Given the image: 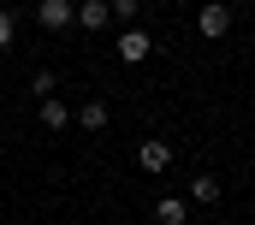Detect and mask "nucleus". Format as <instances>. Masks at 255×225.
I'll use <instances>...</instances> for the list:
<instances>
[{
	"label": "nucleus",
	"instance_id": "nucleus-10",
	"mask_svg": "<svg viewBox=\"0 0 255 225\" xmlns=\"http://www.w3.org/2000/svg\"><path fill=\"white\" fill-rule=\"evenodd\" d=\"M54 83H60V77H54V71H36V77H30V89H36V95H42V101H48V95H54Z\"/></svg>",
	"mask_w": 255,
	"mask_h": 225
},
{
	"label": "nucleus",
	"instance_id": "nucleus-6",
	"mask_svg": "<svg viewBox=\"0 0 255 225\" xmlns=\"http://www.w3.org/2000/svg\"><path fill=\"white\" fill-rule=\"evenodd\" d=\"M42 124H48V130H65V124H71L65 101H54V95H48V101H42Z\"/></svg>",
	"mask_w": 255,
	"mask_h": 225
},
{
	"label": "nucleus",
	"instance_id": "nucleus-5",
	"mask_svg": "<svg viewBox=\"0 0 255 225\" xmlns=\"http://www.w3.org/2000/svg\"><path fill=\"white\" fill-rule=\"evenodd\" d=\"M107 18H113V0H83V6H77V24H83V30H101Z\"/></svg>",
	"mask_w": 255,
	"mask_h": 225
},
{
	"label": "nucleus",
	"instance_id": "nucleus-7",
	"mask_svg": "<svg viewBox=\"0 0 255 225\" xmlns=\"http://www.w3.org/2000/svg\"><path fill=\"white\" fill-rule=\"evenodd\" d=\"M154 220H160V225H184V220H190V208H184V202H172V196H166V202H160V208H154Z\"/></svg>",
	"mask_w": 255,
	"mask_h": 225
},
{
	"label": "nucleus",
	"instance_id": "nucleus-3",
	"mask_svg": "<svg viewBox=\"0 0 255 225\" xmlns=\"http://www.w3.org/2000/svg\"><path fill=\"white\" fill-rule=\"evenodd\" d=\"M136 160H142V172H166V160H172V142H160V136H148V142L136 148Z\"/></svg>",
	"mask_w": 255,
	"mask_h": 225
},
{
	"label": "nucleus",
	"instance_id": "nucleus-2",
	"mask_svg": "<svg viewBox=\"0 0 255 225\" xmlns=\"http://www.w3.org/2000/svg\"><path fill=\"white\" fill-rule=\"evenodd\" d=\"M36 18H42V30H65V24H77V6L71 0H42Z\"/></svg>",
	"mask_w": 255,
	"mask_h": 225
},
{
	"label": "nucleus",
	"instance_id": "nucleus-11",
	"mask_svg": "<svg viewBox=\"0 0 255 225\" xmlns=\"http://www.w3.org/2000/svg\"><path fill=\"white\" fill-rule=\"evenodd\" d=\"M12 48V12H0V54Z\"/></svg>",
	"mask_w": 255,
	"mask_h": 225
},
{
	"label": "nucleus",
	"instance_id": "nucleus-8",
	"mask_svg": "<svg viewBox=\"0 0 255 225\" xmlns=\"http://www.w3.org/2000/svg\"><path fill=\"white\" fill-rule=\"evenodd\" d=\"M190 196L208 208V202H220V178H190Z\"/></svg>",
	"mask_w": 255,
	"mask_h": 225
},
{
	"label": "nucleus",
	"instance_id": "nucleus-1",
	"mask_svg": "<svg viewBox=\"0 0 255 225\" xmlns=\"http://www.w3.org/2000/svg\"><path fill=\"white\" fill-rule=\"evenodd\" d=\"M196 30H202L208 42H220V36L232 30V6H220V0H214V6H202V18H196Z\"/></svg>",
	"mask_w": 255,
	"mask_h": 225
},
{
	"label": "nucleus",
	"instance_id": "nucleus-9",
	"mask_svg": "<svg viewBox=\"0 0 255 225\" xmlns=\"http://www.w3.org/2000/svg\"><path fill=\"white\" fill-rule=\"evenodd\" d=\"M77 124H83V130H101V124H107V107H101V101H89V107L77 112Z\"/></svg>",
	"mask_w": 255,
	"mask_h": 225
},
{
	"label": "nucleus",
	"instance_id": "nucleus-12",
	"mask_svg": "<svg viewBox=\"0 0 255 225\" xmlns=\"http://www.w3.org/2000/svg\"><path fill=\"white\" fill-rule=\"evenodd\" d=\"M136 12V0H113V18H130Z\"/></svg>",
	"mask_w": 255,
	"mask_h": 225
},
{
	"label": "nucleus",
	"instance_id": "nucleus-4",
	"mask_svg": "<svg viewBox=\"0 0 255 225\" xmlns=\"http://www.w3.org/2000/svg\"><path fill=\"white\" fill-rule=\"evenodd\" d=\"M148 48H154V36H142V30H125V36H119V59H130V65L148 59Z\"/></svg>",
	"mask_w": 255,
	"mask_h": 225
},
{
	"label": "nucleus",
	"instance_id": "nucleus-13",
	"mask_svg": "<svg viewBox=\"0 0 255 225\" xmlns=\"http://www.w3.org/2000/svg\"><path fill=\"white\" fill-rule=\"evenodd\" d=\"M160 6H178V0H160Z\"/></svg>",
	"mask_w": 255,
	"mask_h": 225
}]
</instances>
